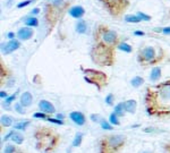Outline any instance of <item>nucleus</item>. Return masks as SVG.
Masks as SVG:
<instances>
[{
  "mask_svg": "<svg viewBox=\"0 0 170 153\" xmlns=\"http://www.w3.org/2000/svg\"><path fill=\"white\" fill-rule=\"evenodd\" d=\"M146 111L150 116L170 115V80L147 89L145 95Z\"/></svg>",
  "mask_w": 170,
  "mask_h": 153,
  "instance_id": "nucleus-1",
  "label": "nucleus"
},
{
  "mask_svg": "<svg viewBox=\"0 0 170 153\" xmlns=\"http://www.w3.org/2000/svg\"><path fill=\"white\" fill-rule=\"evenodd\" d=\"M36 141V149L43 153H51L58 147L60 136L52 128L40 127L34 134Z\"/></svg>",
  "mask_w": 170,
  "mask_h": 153,
  "instance_id": "nucleus-2",
  "label": "nucleus"
},
{
  "mask_svg": "<svg viewBox=\"0 0 170 153\" xmlns=\"http://www.w3.org/2000/svg\"><path fill=\"white\" fill-rule=\"evenodd\" d=\"M127 141L125 135L103 136L99 143V153H118L123 150Z\"/></svg>",
  "mask_w": 170,
  "mask_h": 153,
  "instance_id": "nucleus-3",
  "label": "nucleus"
},
{
  "mask_svg": "<svg viewBox=\"0 0 170 153\" xmlns=\"http://www.w3.org/2000/svg\"><path fill=\"white\" fill-rule=\"evenodd\" d=\"M92 59L99 66H111L114 60L112 47H109L102 42H98L96 46L92 49Z\"/></svg>",
  "mask_w": 170,
  "mask_h": 153,
  "instance_id": "nucleus-4",
  "label": "nucleus"
},
{
  "mask_svg": "<svg viewBox=\"0 0 170 153\" xmlns=\"http://www.w3.org/2000/svg\"><path fill=\"white\" fill-rule=\"evenodd\" d=\"M83 73H84V80L87 83L95 85L98 87V90H101L108 83V77L103 72L86 68V69H83Z\"/></svg>",
  "mask_w": 170,
  "mask_h": 153,
  "instance_id": "nucleus-5",
  "label": "nucleus"
},
{
  "mask_svg": "<svg viewBox=\"0 0 170 153\" xmlns=\"http://www.w3.org/2000/svg\"><path fill=\"white\" fill-rule=\"evenodd\" d=\"M137 59L138 63L142 65H151L158 63L160 60V57H158L157 50L153 47H145L141 50Z\"/></svg>",
  "mask_w": 170,
  "mask_h": 153,
  "instance_id": "nucleus-6",
  "label": "nucleus"
},
{
  "mask_svg": "<svg viewBox=\"0 0 170 153\" xmlns=\"http://www.w3.org/2000/svg\"><path fill=\"white\" fill-rule=\"evenodd\" d=\"M100 41L102 43L107 44L109 47H114L118 42V35L117 33L112 30H108V28H101V32L99 34Z\"/></svg>",
  "mask_w": 170,
  "mask_h": 153,
  "instance_id": "nucleus-7",
  "label": "nucleus"
},
{
  "mask_svg": "<svg viewBox=\"0 0 170 153\" xmlns=\"http://www.w3.org/2000/svg\"><path fill=\"white\" fill-rule=\"evenodd\" d=\"M102 1L105 2L107 8L114 14H118L119 11H121L123 8L127 5L126 0H102Z\"/></svg>",
  "mask_w": 170,
  "mask_h": 153,
  "instance_id": "nucleus-8",
  "label": "nucleus"
},
{
  "mask_svg": "<svg viewBox=\"0 0 170 153\" xmlns=\"http://www.w3.org/2000/svg\"><path fill=\"white\" fill-rule=\"evenodd\" d=\"M20 47V41L13 39V40H10L9 42H7V43H5L3 46H1V50L3 51L5 55H8V53H11L14 52V51H16Z\"/></svg>",
  "mask_w": 170,
  "mask_h": 153,
  "instance_id": "nucleus-9",
  "label": "nucleus"
},
{
  "mask_svg": "<svg viewBox=\"0 0 170 153\" xmlns=\"http://www.w3.org/2000/svg\"><path fill=\"white\" fill-rule=\"evenodd\" d=\"M39 108L41 109V111L44 113H48V115H51V113L56 112V109H55V106L52 103L49 102L47 100H41L39 102Z\"/></svg>",
  "mask_w": 170,
  "mask_h": 153,
  "instance_id": "nucleus-10",
  "label": "nucleus"
},
{
  "mask_svg": "<svg viewBox=\"0 0 170 153\" xmlns=\"http://www.w3.org/2000/svg\"><path fill=\"white\" fill-rule=\"evenodd\" d=\"M17 37H18L20 40L26 41L33 37V31L31 28H29V27H22L17 32Z\"/></svg>",
  "mask_w": 170,
  "mask_h": 153,
  "instance_id": "nucleus-11",
  "label": "nucleus"
},
{
  "mask_svg": "<svg viewBox=\"0 0 170 153\" xmlns=\"http://www.w3.org/2000/svg\"><path fill=\"white\" fill-rule=\"evenodd\" d=\"M69 117H70V119H72L76 125H78V126L84 125L85 120H86L84 115H83L82 112H79V111H73V112H70Z\"/></svg>",
  "mask_w": 170,
  "mask_h": 153,
  "instance_id": "nucleus-12",
  "label": "nucleus"
},
{
  "mask_svg": "<svg viewBox=\"0 0 170 153\" xmlns=\"http://www.w3.org/2000/svg\"><path fill=\"white\" fill-rule=\"evenodd\" d=\"M9 138L11 142H14V143H16V144H22L24 142L23 134L17 133V132H10V133L5 137V141L9 140Z\"/></svg>",
  "mask_w": 170,
  "mask_h": 153,
  "instance_id": "nucleus-13",
  "label": "nucleus"
},
{
  "mask_svg": "<svg viewBox=\"0 0 170 153\" xmlns=\"http://www.w3.org/2000/svg\"><path fill=\"white\" fill-rule=\"evenodd\" d=\"M84 14H85L84 8L81 6H75V7H73V8L69 9V15H70L72 17H74V18H76V20L82 18Z\"/></svg>",
  "mask_w": 170,
  "mask_h": 153,
  "instance_id": "nucleus-14",
  "label": "nucleus"
},
{
  "mask_svg": "<svg viewBox=\"0 0 170 153\" xmlns=\"http://www.w3.org/2000/svg\"><path fill=\"white\" fill-rule=\"evenodd\" d=\"M33 102V97L29 92H24L22 95H20V104L23 107H29Z\"/></svg>",
  "mask_w": 170,
  "mask_h": 153,
  "instance_id": "nucleus-15",
  "label": "nucleus"
},
{
  "mask_svg": "<svg viewBox=\"0 0 170 153\" xmlns=\"http://www.w3.org/2000/svg\"><path fill=\"white\" fill-rule=\"evenodd\" d=\"M125 110L126 112H129V113H135L136 111V107H137V103L135 100H127L125 101Z\"/></svg>",
  "mask_w": 170,
  "mask_h": 153,
  "instance_id": "nucleus-16",
  "label": "nucleus"
},
{
  "mask_svg": "<svg viewBox=\"0 0 170 153\" xmlns=\"http://www.w3.org/2000/svg\"><path fill=\"white\" fill-rule=\"evenodd\" d=\"M161 77V68L160 67H153V69L151 70L150 74V80L152 82H157L158 80H160Z\"/></svg>",
  "mask_w": 170,
  "mask_h": 153,
  "instance_id": "nucleus-17",
  "label": "nucleus"
},
{
  "mask_svg": "<svg viewBox=\"0 0 170 153\" xmlns=\"http://www.w3.org/2000/svg\"><path fill=\"white\" fill-rule=\"evenodd\" d=\"M118 117L119 116H124L125 112H126V110H125V103L124 102H120L118 103L117 106L114 107V111Z\"/></svg>",
  "mask_w": 170,
  "mask_h": 153,
  "instance_id": "nucleus-18",
  "label": "nucleus"
},
{
  "mask_svg": "<svg viewBox=\"0 0 170 153\" xmlns=\"http://www.w3.org/2000/svg\"><path fill=\"white\" fill-rule=\"evenodd\" d=\"M86 28H87V26H86V23H85L84 20H78L77 22V24H76V32L79 34H83L86 32Z\"/></svg>",
  "mask_w": 170,
  "mask_h": 153,
  "instance_id": "nucleus-19",
  "label": "nucleus"
},
{
  "mask_svg": "<svg viewBox=\"0 0 170 153\" xmlns=\"http://www.w3.org/2000/svg\"><path fill=\"white\" fill-rule=\"evenodd\" d=\"M131 84H132V86L140 87L144 84V78L143 77H141V76H135L134 78L131 81Z\"/></svg>",
  "mask_w": 170,
  "mask_h": 153,
  "instance_id": "nucleus-20",
  "label": "nucleus"
},
{
  "mask_svg": "<svg viewBox=\"0 0 170 153\" xmlns=\"http://www.w3.org/2000/svg\"><path fill=\"white\" fill-rule=\"evenodd\" d=\"M11 124H13V118L9 116H7V115H2L1 116V125L3 127H9L11 126Z\"/></svg>",
  "mask_w": 170,
  "mask_h": 153,
  "instance_id": "nucleus-21",
  "label": "nucleus"
},
{
  "mask_svg": "<svg viewBox=\"0 0 170 153\" xmlns=\"http://www.w3.org/2000/svg\"><path fill=\"white\" fill-rule=\"evenodd\" d=\"M82 141H83V133H77L75 135V137H74V141H73V146L75 147L81 146Z\"/></svg>",
  "mask_w": 170,
  "mask_h": 153,
  "instance_id": "nucleus-22",
  "label": "nucleus"
},
{
  "mask_svg": "<svg viewBox=\"0 0 170 153\" xmlns=\"http://www.w3.org/2000/svg\"><path fill=\"white\" fill-rule=\"evenodd\" d=\"M118 49L120 51H124V52H127V53H131L132 51H133V48L129 46V44L125 43V42H121V43H119L117 46Z\"/></svg>",
  "mask_w": 170,
  "mask_h": 153,
  "instance_id": "nucleus-23",
  "label": "nucleus"
},
{
  "mask_svg": "<svg viewBox=\"0 0 170 153\" xmlns=\"http://www.w3.org/2000/svg\"><path fill=\"white\" fill-rule=\"evenodd\" d=\"M125 20L128 23H140L142 20V18L137 15H127L125 17Z\"/></svg>",
  "mask_w": 170,
  "mask_h": 153,
  "instance_id": "nucleus-24",
  "label": "nucleus"
},
{
  "mask_svg": "<svg viewBox=\"0 0 170 153\" xmlns=\"http://www.w3.org/2000/svg\"><path fill=\"white\" fill-rule=\"evenodd\" d=\"M25 24L27 26H33V27H36L39 25V20H36L35 17H29L26 20H25Z\"/></svg>",
  "mask_w": 170,
  "mask_h": 153,
  "instance_id": "nucleus-25",
  "label": "nucleus"
},
{
  "mask_svg": "<svg viewBox=\"0 0 170 153\" xmlns=\"http://www.w3.org/2000/svg\"><path fill=\"white\" fill-rule=\"evenodd\" d=\"M29 125V120H26V121H20V123H17L16 125H14V128L18 130H24Z\"/></svg>",
  "mask_w": 170,
  "mask_h": 153,
  "instance_id": "nucleus-26",
  "label": "nucleus"
},
{
  "mask_svg": "<svg viewBox=\"0 0 170 153\" xmlns=\"http://www.w3.org/2000/svg\"><path fill=\"white\" fill-rule=\"evenodd\" d=\"M109 121L111 125H119V119H118V116L114 112H112L110 116H109Z\"/></svg>",
  "mask_w": 170,
  "mask_h": 153,
  "instance_id": "nucleus-27",
  "label": "nucleus"
},
{
  "mask_svg": "<svg viewBox=\"0 0 170 153\" xmlns=\"http://www.w3.org/2000/svg\"><path fill=\"white\" fill-rule=\"evenodd\" d=\"M34 118H39V119H46L48 120L49 116H48V113H44V112H35L33 115Z\"/></svg>",
  "mask_w": 170,
  "mask_h": 153,
  "instance_id": "nucleus-28",
  "label": "nucleus"
},
{
  "mask_svg": "<svg viewBox=\"0 0 170 153\" xmlns=\"http://www.w3.org/2000/svg\"><path fill=\"white\" fill-rule=\"evenodd\" d=\"M100 124H101V127L103 128V129H105V130H111L112 129V126L109 123H107L105 120L102 119L101 123H100Z\"/></svg>",
  "mask_w": 170,
  "mask_h": 153,
  "instance_id": "nucleus-29",
  "label": "nucleus"
},
{
  "mask_svg": "<svg viewBox=\"0 0 170 153\" xmlns=\"http://www.w3.org/2000/svg\"><path fill=\"white\" fill-rule=\"evenodd\" d=\"M105 103L108 104V106H112L114 104V94H108L107 98H105Z\"/></svg>",
  "mask_w": 170,
  "mask_h": 153,
  "instance_id": "nucleus-30",
  "label": "nucleus"
},
{
  "mask_svg": "<svg viewBox=\"0 0 170 153\" xmlns=\"http://www.w3.org/2000/svg\"><path fill=\"white\" fill-rule=\"evenodd\" d=\"M15 98H16V93H14L13 95H10V97H8L7 99H5V106L7 107L8 104H10V103L15 100Z\"/></svg>",
  "mask_w": 170,
  "mask_h": 153,
  "instance_id": "nucleus-31",
  "label": "nucleus"
},
{
  "mask_svg": "<svg viewBox=\"0 0 170 153\" xmlns=\"http://www.w3.org/2000/svg\"><path fill=\"white\" fill-rule=\"evenodd\" d=\"M48 121H50V123L52 124H57V125H64V121L60 119H58V118H48Z\"/></svg>",
  "mask_w": 170,
  "mask_h": 153,
  "instance_id": "nucleus-32",
  "label": "nucleus"
},
{
  "mask_svg": "<svg viewBox=\"0 0 170 153\" xmlns=\"http://www.w3.org/2000/svg\"><path fill=\"white\" fill-rule=\"evenodd\" d=\"M34 0H25V1H23V2H20L18 5H17V8H24V7H26L27 5H29V3H32Z\"/></svg>",
  "mask_w": 170,
  "mask_h": 153,
  "instance_id": "nucleus-33",
  "label": "nucleus"
},
{
  "mask_svg": "<svg viewBox=\"0 0 170 153\" xmlns=\"http://www.w3.org/2000/svg\"><path fill=\"white\" fill-rule=\"evenodd\" d=\"M15 110H16L18 113H25V110L23 109V106L20 103H16L15 104Z\"/></svg>",
  "mask_w": 170,
  "mask_h": 153,
  "instance_id": "nucleus-34",
  "label": "nucleus"
},
{
  "mask_svg": "<svg viewBox=\"0 0 170 153\" xmlns=\"http://www.w3.org/2000/svg\"><path fill=\"white\" fill-rule=\"evenodd\" d=\"M137 16L141 17L142 20H151V16H149V15H145V14H143L142 11H137Z\"/></svg>",
  "mask_w": 170,
  "mask_h": 153,
  "instance_id": "nucleus-35",
  "label": "nucleus"
},
{
  "mask_svg": "<svg viewBox=\"0 0 170 153\" xmlns=\"http://www.w3.org/2000/svg\"><path fill=\"white\" fill-rule=\"evenodd\" d=\"M15 152V146L14 145H7L5 149V153H14Z\"/></svg>",
  "mask_w": 170,
  "mask_h": 153,
  "instance_id": "nucleus-36",
  "label": "nucleus"
},
{
  "mask_svg": "<svg viewBox=\"0 0 170 153\" xmlns=\"http://www.w3.org/2000/svg\"><path fill=\"white\" fill-rule=\"evenodd\" d=\"M134 35H136V37H143V35H145V33L142 32V31H135Z\"/></svg>",
  "mask_w": 170,
  "mask_h": 153,
  "instance_id": "nucleus-37",
  "label": "nucleus"
},
{
  "mask_svg": "<svg viewBox=\"0 0 170 153\" xmlns=\"http://www.w3.org/2000/svg\"><path fill=\"white\" fill-rule=\"evenodd\" d=\"M163 149H164V151H166L167 153H170V142H168V143L164 145Z\"/></svg>",
  "mask_w": 170,
  "mask_h": 153,
  "instance_id": "nucleus-38",
  "label": "nucleus"
},
{
  "mask_svg": "<svg viewBox=\"0 0 170 153\" xmlns=\"http://www.w3.org/2000/svg\"><path fill=\"white\" fill-rule=\"evenodd\" d=\"M92 121H99V115H91Z\"/></svg>",
  "mask_w": 170,
  "mask_h": 153,
  "instance_id": "nucleus-39",
  "label": "nucleus"
},
{
  "mask_svg": "<svg viewBox=\"0 0 170 153\" xmlns=\"http://www.w3.org/2000/svg\"><path fill=\"white\" fill-rule=\"evenodd\" d=\"M161 32L163 34H170V27H164V28L161 30Z\"/></svg>",
  "mask_w": 170,
  "mask_h": 153,
  "instance_id": "nucleus-40",
  "label": "nucleus"
},
{
  "mask_svg": "<svg viewBox=\"0 0 170 153\" xmlns=\"http://www.w3.org/2000/svg\"><path fill=\"white\" fill-rule=\"evenodd\" d=\"M0 98H1V99H7V98H8L5 91H1V92H0Z\"/></svg>",
  "mask_w": 170,
  "mask_h": 153,
  "instance_id": "nucleus-41",
  "label": "nucleus"
},
{
  "mask_svg": "<svg viewBox=\"0 0 170 153\" xmlns=\"http://www.w3.org/2000/svg\"><path fill=\"white\" fill-rule=\"evenodd\" d=\"M7 37H8V39H10V40H13L14 37H15V33H13V32H9V33L7 34Z\"/></svg>",
  "mask_w": 170,
  "mask_h": 153,
  "instance_id": "nucleus-42",
  "label": "nucleus"
},
{
  "mask_svg": "<svg viewBox=\"0 0 170 153\" xmlns=\"http://www.w3.org/2000/svg\"><path fill=\"white\" fill-rule=\"evenodd\" d=\"M39 11H40L39 8H34V9L32 10V14L33 15H36V14H39Z\"/></svg>",
  "mask_w": 170,
  "mask_h": 153,
  "instance_id": "nucleus-43",
  "label": "nucleus"
},
{
  "mask_svg": "<svg viewBox=\"0 0 170 153\" xmlns=\"http://www.w3.org/2000/svg\"><path fill=\"white\" fill-rule=\"evenodd\" d=\"M57 118H58V119H60V120H61L62 118H64V116H62L61 113H58V115H57Z\"/></svg>",
  "mask_w": 170,
  "mask_h": 153,
  "instance_id": "nucleus-44",
  "label": "nucleus"
},
{
  "mask_svg": "<svg viewBox=\"0 0 170 153\" xmlns=\"http://www.w3.org/2000/svg\"><path fill=\"white\" fill-rule=\"evenodd\" d=\"M143 153H151V152H143Z\"/></svg>",
  "mask_w": 170,
  "mask_h": 153,
  "instance_id": "nucleus-45",
  "label": "nucleus"
}]
</instances>
